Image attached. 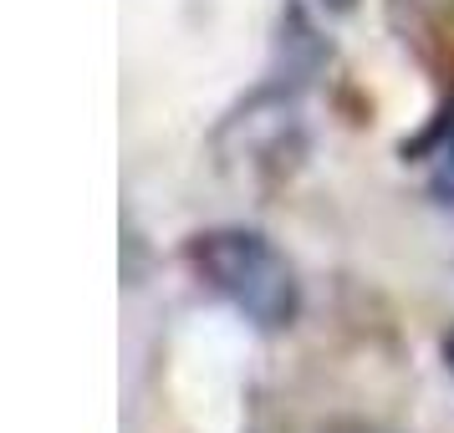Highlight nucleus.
<instances>
[{"label":"nucleus","instance_id":"7","mask_svg":"<svg viewBox=\"0 0 454 433\" xmlns=\"http://www.w3.org/2000/svg\"><path fill=\"white\" fill-rule=\"evenodd\" d=\"M327 11H337V16H348V11H357V0H322Z\"/></svg>","mask_w":454,"mask_h":433},{"label":"nucleus","instance_id":"2","mask_svg":"<svg viewBox=\"0 0 454 433\" xmlns=\"http://www.w3.org/2000/svg\"><path fill=\"white\" fill-rule=\"evenodd\" d=\"M179 260L200 286L215 290L255 331H291L301 321V306H307L301 275L286 260V250L261 229L250 225L194 229L179 250Z\"/></svg>","mask_w":454,"mask_h":433},{"label":"nucleus","instance_id":"5","mask_svg":"<svg viewBox=\"0 0 454 433\" xmlns=\"http://www.w3.org/2000/svg\"><path fill=\"white\" fill-rule=\"evenodd\" d=\"M322 433H388V429H372V423H332Z\"/></svg>","mask_w":454,"mask_h":433},{"label":"nucleus","instance_id":"6","mask_svg":"<svg viewBox=\"0 0 454 433\" xmlns=\"http://www.w3.org/2000/svg\"><path fill=\"white\" fill-rule=\"evenodd\" d=\"M439 357H444V367L454 372V327L444 331V336H439Z\"/></svg>","mask_w":454,"mask_h":433},{"label":"nucleus","instance_id":"4","mask_svg":"<svg viewBox=\"0 0 454 433\" xmlns=\"http://www.w3.org/2000/svg\"><path fill=\"white\" fill-rule=\"evenodd\" d=\"M388 26L424 66L454 62V0H388Z\"/></svg>","mask_w":454,"mask_h":433},{"label":"nucleus","instance_id":"1","mask_svg":"<svg viewBox=\"0 0 454 433\" xmlns=\"http://www.w3.org/2000/svg\"><path fill=\"white\" fill-rule=\"evenodd\" d=\"M327 66H332V46H322V36H317V26H311L301 5H286L281 31H276V62H270L266 82L240 107H230L225 123L215 128L220 164L255 189L286 184L311 148L307 92L317 87V77Z\"/></svg>","mask_w":454,"mask_h":433},{"label":"nucleus","instance_id":"3","mask_svg":"<svg viewBox=\"0 0 454 433\" xmlns=\"http://www.w3.org/2000/svg\"><path fill=\"white\" fill-rule=\"evenodd\" d=\"M439 82H444L439 107L429 112V123L419 128L413 138L398 143V159L424 174V194H429L434 205L454 209V62L444 66Z\"/></svg>","mask_w":454,"mask_h":433}]
</instances>
